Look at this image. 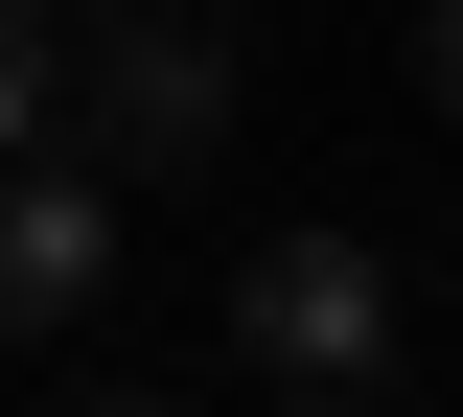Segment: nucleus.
Masks as SVG:
<instances>
[{
    "mask_svg": "<svg viewBox=\"0 0 463 417\" xmlns=\"http://www.w3.org/2000/svg\"><path fill=\"white\" fill-rule=\"evenodd\" d=\"M232 348L279 371V394H371V348H394V255H371V232H279V255H232Z\"/></svg>",
    "mask_w": 463,
    "mask_h": 417,
    "instance_id": "1",
    "label": "nucleus"
},
{
    "mask_svg": "<svg viewBox=\"0 0 463 417\" xmlns=\"http://www.w3.org/2000/svg\"><path fill=\"white\" fill-rule=\"evenodd\" d=\"M209 139H232V24H185V0L116 24V47H93V163L163 185V163H209Z\"/></svg>",
    "mask_w": 463,
    "mask_h": 417,
    "instance_id": "2",
    "label": "nucleus"
},
{
    "mask_svg": "<svg viewBox=\"0 0 463 417\" xmlns=\"http://www.w3.org/2000/svg\"><path fill=\"white\" fill-rule=\"evenodd\" d=\"M116 279V185L93 163H0V325H93Z\"/></svg>",
    "mask_w": 463,
    "mask_h": 417,
    "instance_id": "3",
    "label": "nucleus"
},
{
    "mask_svg": "<svg viewBox=\"0 0 463 417\" xmlns=\"http://www.w3.org/2000/svg\"><path fill=\"white\" fill-rule=\"evenodd\" d=\"M47 139V0H0V163Z\"/></svg>",
    "mask_w": 463,
    "mask_h": 417,
    "instance_id": "4",
    "label": "nucleus"
},
{
    "mask_svg": "<svg viewBox=\"0 0 463 417\" xmlns=\"http://www.w3.org/2000/svg\"><path fill=\"white\" fill-rule=\"evenodd\" d=\"M417 70H440V117H463V0H440V24H417Z\"/></svg>",
    "mask_w": 463,
    "mask_h": 417,
    "instance_id": "5",
    "label": "nucleus"
},
{
    "mask_svg": "<svg viewBox=\"0 0 463 417\" xmlns=\"http://www.w3.org/2000/svg\"><path fill=\"white\" fill-rule=\"evenodd\" d=\"M70 417H163V394H70Z\"/></svg>",
    "mask_w": 463,
    "mask_h": 417,
    "instance_id": "6",
    "label": "nucleus"
},
{
    "mask_svg": "<svg viewBox=\"0 0 463 417\" xmlns=\"http://www.w3.org/2000/svg\"><path fill=\"white\" fill-rule=\"evenodd\" d=\"M279 417H347V394H279Z\"/></svg>",
    "mask_w": 463,
    "mask_h": 417,
    "instance_id": "7",
    "label": "nucleus"
}]
</instances>
